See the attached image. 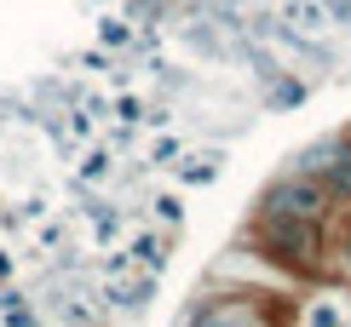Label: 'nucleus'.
I'll return each instance as SVG.
<instances>
[{
	"label": "nucleus",
	"instance_id": "f257e3e1",
	"mask_svg": "<svg viewBox=\"0 0 351 327\" xmlns=\"http://www.w3.org/2000/svg\"><path fill=\"white\" fill-rule=\"evenodd\" d=\"M259 247H265L276 264L300 270V276H317V270H323V235H317V218H282V213H265Z\"/></svg>",
	"mask_w": 351,
	"mask_h": 327
},
{
	"label": "nucleus",
	"instance_id": "f03ea898",
	"mask_svg": "<svg viewBox=\"0 0 351 327\" xmlns=\"http://www.w3.org/2000/svg\"><path fill=\"white\" fill-rule=\"evenodd\" d=\"M265 213H282V218H323L328 213V189L311 184V178H282V184L265 189Z\"/></svg>",
	"mask_w": 351,
	"mask_h": 327
},
{
	"label": "nucleus",
	"instance_id": "7ed1b4c3",
	"mask_svg": "<svg viewBox=\"0 0 351 327\" xmlns=\"http://www.w3.org/2000/svg\"><path fill=\"white\" fill-rule=\"evenodd\" d=\"M288 23H294L300 35H323V29L334 23V12L323 6V0H288Z\"/></svg>",
	"mask_w": 351,
	"mask_h": 327
},
{
	"label": "nucleus",
	"instance_id": "20e7f679",
	"mask_svg": "<svg viewBox=\"0 0 351 327\" xmlns=\"http://www.w3.org/2000/svg\"><path fill=\"white\" fill-rule=\"evenodd\" d=\"M144 293H150V276H133V281H110V299H115V304H144Z\"/></svg>",
	"mask_w": 351,
	"mask_h": 327
},
{
	"label": "nucleus",
	"instance_id": "39448f33",
	"mask_svg": "<svg viewBox=\"0 0 351 327\" xmlns=\"http://www.w3.org/2000/svg\"><path fill=\"white\" fill-rule=\"evenodd\" d=\"M328 189H334V196H346V201H351V155H340V161L328 167Z\"/></svg>",
	"mask_w": 351,
	"mask_h": 327
},
{
	"label": "nucleus",
	"instance_id": "423d86ee",
	"mask_svg": "<svg viewBox=\"0 0 351 327\" xmlns=\"http://www.w3.org/2000/svg\"><path fill=\"white\" fill-rule=\"evenodd\" d=\"M202 322H254V310L247 304H213V310H202Z\"/></svg>",
	"mask_w": 351,
	"mask_h": 327
},
{
	"label": "nucleus",
	"instance_id": "0eeeda50",
	"mask_svg": "<svg viewBox=\"0 0 351 327\" xmlns=\"http://www.w3.org/2000/svg\"><path fill=\"white\" fill-rule=\"evenodd\" d=\"M133 252H138V264H162V247H156V241H138Z\"/></svg>",
	"mask_w": 351,
	"mask_h": 327
},
{
	"label": "nucleus",
	"instance_id": "6e6552de",
	"mask_svg": "<svg viewBox=\"0 0 351 327\" xmlns=\"http://www.w3.org/2000/svg\"><path fill=\"white\" fill-rule=\"evenodd\" d=\"M346 259H351V241H346Z\"/></svg>",
	"mask_w": 351,
	"mask_h": 327
},
{
	"label": "nucleus",
	"instance_id": "1a4fd4ad",
	"mask_svg": "<svg viewBox=\"0 0 351 327\" xmlns=\"http://www.w3.org/2000/svg\"><path fill=\"white\" fill-rule=\"evenodd\" d=\"M346 144H351V132H346Z\"/></svg>",
	"mask_w": 351,
	"mask_h": 327
}]
</instances>
